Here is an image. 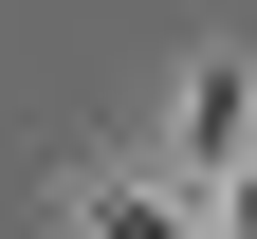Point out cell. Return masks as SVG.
<instances>
[{
	"mask_svg": "<svg viewBox=\"0 0 257 239\" xmlns=\"http://www.w3.org/2000/svg\"><path fill=\"white\" fill-rule=\"evenodd\" d=\"M184 184H257V55H184Z\"/></svg>",
	"mask_w": 257,
	"mask_h": 239,
	"instance_id": "1",
	"label": "cell"
},
{
	"mask_svg": "<svg viewBox=\"0 0 257 239\" xmlns=\"http://www.w3.org/2000/svg\"><path fill=\"white\" fill-rule=\"evenodd\" d=\"M74 221H92V239H184V202H147V184H92Z\"/></svg>",
	"mask_w": 257,
	"mask_h": 239,
	"instance_id": "2",
	"label": "cell"
},
{
	"mask_svg": "<svg viewBox=\"0 0 257 239\" xmlns=\"http://www.w3.org/2000/svg\"><path fill=\"white\" fill-rule=\"evenodd\" d=\"M220 239H257V184H220Z\"/></svg>",
	"mask_w": 257,
	"mask_h": 239,
	"instance_id": "3",
	"label": "cell"
}]
</instances>
